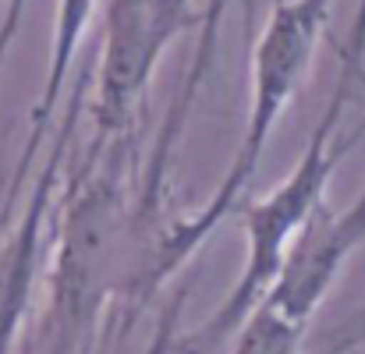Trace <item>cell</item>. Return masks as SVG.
Masks as SVG:
<instances>
[{"label": "cell", "mask_w": 365, "mask_h": 354, "mask_svg": "<svg viewBox=\"0 0 365 354\" xmlns=\"http://www.w3.org/2000/svg\"><path fill=\"white\" fill-rule=\"evenodd\" d=\"M110 145H93L89 163L71 177L46 269V312L32 330V354H93L100 319L121 308L135 255V195L121 181Z\"/></svg>", "instance_id": "cell-1"}, {"label": "cell", "mask_w": 365, "mask_h": 354, "mask_svg": "<svg viewBox=\"0 0 365 354\" xmlns=\"http://www.w3.org/2000/svg\"><path fill=\"white\" fill-rule=\"evenodd\" d=\"M334 0H273L269 18L252 50V75H248V114L235 156L213 188V195L188 217L170 220L153 255V291L160 287L217 234V227L238 213L245 192L259 170V160L284 118L287 103L302 93L319 39L327 32Z\"/></svg>", "instance_id": "cell-2"}, {"label": "cell", "mask_w": 365, "mask_h": 354, "mask_svg": "<svg viewBox=\"0 0 365 354\" xmlns=\"http://www.w3.org/2000/svg\"><path fill=\"white\" fill-rule=\"evenodd\" d=\"M351 85L337 78L323 118L316 120L298 163L291 167V174L273 184L266 195L245 199L238 206L245 231V266L235 280V287L224 294V301L213 308V316L192 330L181 333V348L178 354H213L224 344L235 340L238 326L248 319V312L269 298L273 283L280 280V269L287 262L291 244L298 241V234L305 231V224L312 220V213L327 202V188L334 181V170L341 163V156L355 145V138L344 145L337 138L344 110L351 103ZM362 138V135H359Z\"/></svg>", "instance_id": "cell-3"}, {"label": "cell", "mask_w": 365, "mask_h": 354, "mask_svg": "<svg viewBox=\"0 0 365 354\" xmlns=\"http://www.w3.org/2000/svg\"><path fill=\"white\" fill-rule=\"evenodd\" d=\"M202 25L199 0H110L103 21L100 61L93 71V107L96 145L118 142L135 120L163 53L181 32Z\"/></svg>", "instance_id": "cell-4"}, {"label": "cell", "mask_w": 365, "mask_h": 354, "mask_svg": "<svg viewBox=\"0 0 365 354\" xmlns=\"http://www.w3.org/2000/svg\"><path fill=\"white\" fill-rule=\"evenodd\" d=\"M89 75L93 68H86L78 75V82L71 85L68 100H64V120L57 127V138L39 167V174L29 181V199L18 209V220L11 227V234L0 244V354H14L21 344V330L25 319L32 312L36 301V283L43 273V244L46 231L53 224V209L61 199V181H64V167H68V152H71V138L82 118L86 96H89Z\"/></svg>", "instance_id": "cell-5"}, {"label": "cell", "mask_w": 365, "mask_h": 354, "mask_svg": "<svg viewBox=\"0 0 365 354\" xmlns=\"http://www.w3.org/2000/svg\"><path fill=\"white\" fill-rule=\"evenodd\" d=\"M365 241V188L355 202L341 213H334L327 202L312 213L305 231L287 251V262L280 269V280L269 291V305L280 308L287 319L309 326L316 308L334 291L344 262Z\"/></svg>", "instance_id": "cell-6"}, {"label": "cell", "mask_w": 365, "mask_h": 354, "mask_svg": "<svg viewBox=\"0 0 365 354\" xmlns=\"http://www.w3.org/2000/svg\"><path fill=\"white\" fill-rule=\"evenodd\" d=\"M224 14H227V0H202V25H199V43H195L192 64H188V71H185V78H181L174 100H170V110L163 114V124L156 131V142L149 149V160H145V170H142V181H138V192H135V202H138L142 213L163 217V188H167L170 156H174L178 138L192 118V107H195V100H199L210 71H213Z\"/></svg>", "instance_id": "cell-7"}, {"label": "cell", "mask_w": 365, "mask_h": 354, "mask_svg": "<svg viewBox=\"0 0 365 354\" xmlns=\"http://www.w3.org/2000/svg\"><path fill=\"white\" fill-rule=\"evenodd\" d=\"M302 337H305L302 323L287 319L269 301H259L238 326L231 354H302Z\"/></svg>", "instance_id": "cell-8"}, {"label": "cell", "mask_w": 365, "mask_h": 354, "mask_svg": "<svg viewBox=\"0 0 365 354\" xmlns=\"http://www.w3.org/2000/svg\"><path fill=\"white\" fill-rule=\"evenodd\" d=\"M185 305H188V287L174 291L160 316H156V326L149 333V344L142 348V354H178L181 348V316H185Z\"/></svg>", "instance_id": "cell-9"}, {"label": "cell", "mask_w": 365, "mask_h": 354, "mask_svg": "<svg viewBox=\"0 0 365 354\" xmlns=\"http://www.w3.org/2000/svg\"><path fill=\"white\" fill-rule=\"evenodd\" d=\"M337 57H341V71H337L341 82H348L351 89L365 82V0H355V14Z\"/></svg>", "instance_id": "cell-10"}, {"label": "cell", "mask_w": 365, "mask_h": 354, "mask_svg": "<svg viewBox=\"0 0 365 354\" xmlns=\"http://www.w3.org/2000/svg\"><path fill=\"white\" fill-rule=\"evenodd\" d=\"M25 11H29V0H4V14H0V71H4L11 50H14V39L21 32Z\"/></svg>", "instance_id": "cell-11"}, {"label": "cell", "mask_w": 365, "mask_h": 354, "mask_svg": "<svg viewBox=\"0 0 365 354\" xmlns=\"http://www.w3.org/2000/svg\"><path fill=\"white\" fill-rule=\"evenodd\" d=\"M18 354H32V340H25V344H21V351Z\"/></svg>", "instance_id": "cell-12"}]
</instances>
